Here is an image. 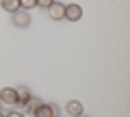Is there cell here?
<instances>
[{
  "instance_id": "6da1fadb",
  "label": "cell",
  "mask_w": 130,
  "mask_h": 117,
  "mask_svg": "<svg viewBox=\"0 0 130 117\" xmlns=\"http://www.w3.org/2000/svg\"><path fill=\"white\" fill-rule=\"evenodd\" d=\"M11 22H13V26H18V28H28V26L32 24L30 11H24V9L15 11V13L11 15Z\"/></svg>"
},
{
  "instance_id": "7a4b0ae2",
  "label": "cell",
  "mask_w": 130,
  "mask_h": 117,
  "mask_svg": "<svg viewBox=\"0 0 130 117\" xmlns=\"http://www.w3.org/2000/svg\"><path fill=\"white\" fill-rule=\"evenodd\" d=\"M0 104H2V106H18L15 87H5V89H0Z\"/></svg>"
},
{
  "instance_id": "3957f363",
  "label": "cell",
  "mask_w": 130,
  "mask_h": 117,
  "mask_svg": "<svg viewBox=\"0 0 130 117\" xmlns=\"http://www.w3.org/2000/svg\"><path fill=\"white\" fill-rule=\"evenodd\" d=\"M46 11H48V18L54 20V22L65 20V5H63V2H56V0H54V2H52V5L48 7Z\"/></svg>"
},
{
  "instance_id": "277c9868",
  "label": "cell",
  "mask_w": 130,
  "mask_h": 117,
  "mask_svg": "<svg viewBox=\"0 0 130 117\" xmlns=\"http://www.w3.org/2000/svg\"><path fill=\"white\" fill-rule=\"evenodd\" d=\"M83 18V7L76 5V2H70V5H65V20H70V22H78Z\"/></svg>"
},
{
  "instance_id": "5b68a950",
  "label": "cell",
  "mask_w": 130,
  "mask_h": 117,
  "mask_svg": "<svg viewBox=\"0 0 130 117\" xmlns=\"http://www.w3.org/2000/svg\"><path fill=\"white\" fill-rule=\"evenodd\" d=\"M35 117H61L59 115V106L56 104H41L35 111Z\"/></svg>"
},
{
  "instance_id": "8992f818",
  "label": "cell",
  "mask_w": 130,
  "mask_h": 117,
  "mask_svg": "<svg viewBox=\"0 0 130 117\" xmlns=\"http://www.w3.org/2000/svg\"><path fill=\"white\" fill-rule=\"evenodd\" d=\"M65 111H67V117H80L85 115V106L78 102V100H70L65 104Z\"/></svg>"
},
{
  "instance_id": "52a82bcc",
  "label": "cell",
  "mask_w": 130,
  "mask_h": 117,
  "mask_svg": "<svg viewBox=\"0 0 130 117\" xmlns=\"http://www.w3.org/2000/svg\"><path fill=\"white\" fill-rule=\"evenodd\" d=\"M15 93H18V106H24V104L30 100V89L28 87H24V85H20V87H15Z\"/></svg>"
},
{
  "instance_id": "ba28073f",
  "label": "cell",
  "mask_w": 130,
  "mask_h": 117,
  "mask_svg": "<svg viewBox=\"0 0 130 117\" xmlns=\"http://www.w3.org/2000/svg\"><path fill=\"white\" fill-rule=\"evenodd\" d=\"M0 7H2V11L13 15L15 11H20V0H0Z\"/></svg>"
},
{
  "instance_id": "9c48e42d",
  "label": "cell",
  "mask_w": 130,
  "mask_h": 117,
  "mask_svg": "<svg viewBox=\"0 0 130 117\" xmlns=\"http://www.w3.org/2000/svg\"><path fill=\"white\" fill-rule=\"evenodd\" d=\"M41 104H43V102H41V100H39V98H35V95H30V100H28V102L24 104L22 108H24V111H26V113H35V111H37L39 106H41Z\"/></svg>"
},
{
  "instance_id": "30bf717a",
  "label": "cell",
  "mask_w": 130,
  "mask_h": 117,
  "mask_svg": "<svg viewBox=\"0 0 130 117\" xmlns=\"http://www.w3.org/2000/svg\"><path fill=\"white\" fill-rule=\"evenodd\" d=\"M35 7H37V0H20V9H24V11H30Z\"/></svg>"
},
{
  "instance_id": "8fae6325",
  "label": "cell",
  "mask_w": 130,
  "mask_h": 117,
  "mask_svg": "<svg viewBox=\"0 0 130 117\" xmlns=\"http://www.w3.org/2000/svg\"><path fill=\"white\" fill-rule=\"evenodd\" d=\"M52 2H54V0H37V7H41V9H48Z\"/></svg>"
},
{
  "instance_id": "7c38bea8",
  "label": "cell",
  "mask_w": 130,
  "mask_h": 117,
  "mask_svg": "<svg viewBox=\"0 0 130 117\" xmlns=\"http://www.w3.org/2000/svg\"><path fill=\"white\" fill-rule=\"evenodd\" d=\"M5 117H24V111H9Z\"/></svg>"
},
{
  "instance_id": "4fadbf2b",
  "label": "cell",
  "mask_w": 130,
  "mask_h": 117,
  "mask_svg": "<svg viewBox=\"0 0 130 117\" xmlns=\"http://www.w3.org/2000/svg\"><path fill=\"white\" fill-rule=\"evenodd\" d=\"M24 117H35V113H24Z\"/></svg>"
},
{
  "instance_id": "5bb4252c",
  "label": "cell",
  "mask_w": 130,
  "mask_h": 117,
  "mask_svg": "<svg viewBox=\"0 0 130 117\" xmlns=\"http://www.w3.org/2000/svg\"><path fill=\"white\" fill-rule=\"evenodd\" d=\"M0 113H2V104H0Z\"/></svg>"
},
{
  "instance_id": "9a60e30c",
  "label": "cell",
  "mask_w": 130,
  "mask_h": 117,
  "mask_svg": "<svg viewBox=\"0 0 130 117\" xmlns=\"http://www.w3.org/2000/svg\"><path fill=\"white\" fill-rule=\"evenodd\" d=\"M80 117H89V115H80Z\"/></svg>"
},
{
  "instance_id": "2e32d148",
  "label": "cell",
  "mask_w": 130,
  "mask_h": 117,
  "mask_svg": "<svg viewBox=\"0 0 130 117\" xmlns=\"http://www.w3.org/2000/svg\"><path fill=\"white\" fill-rule=\"evenodd\" d=\"M0 117H5V115H2V113H0Z\"/></svg>"
}]
</instances>
